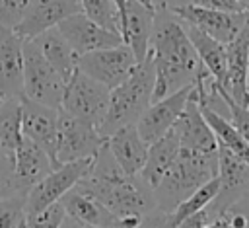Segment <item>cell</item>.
Wrapping results in <instances>:
<instances>
[{
  "mask_svg": "<svg viewBox=\"0 0 249 228\" xmlns=\"http://www.w3.org/2000/svg\"><path fill=\"white\" fill-rule=\"evenodd\" d=\"M191 92H193V86H187V88H181L179 92L169 94V95H165L158 101H152L148 105V109L136 121V131L146 144L154 142L156 138H160L173 127V123L181 115Z\"/></svg>",
  "mask_w": 249,
  "mask_h": 228,
  "instance_id": "16",
  "label": "cell"
},
{
  "mask_svg": "<svg viewBox=\"0 0 249 228\" xmlns=\"http://www.w3.org/2000/svg\"><path fill=\"white\" fill-rule=\"evenodd\" d=\"M60 228H121V226H91V224H84V222H78L70 216H64Z\"/></svg>",
  "mask_w": 249,
  "mask_h": 228,
  "instance_id": "38",
  "label": "cell"
},
{
  "mask_svg": "<svg viewBox=\"0 0 249 228\" xmlns=\"http://www.w3.org/2000/svg\"><path fill=\"white\" fill-rule=\"evenodd\" d=\"M185 31H187V35L193 43V49H195L196 57L200 58L202 66L220 86L224 80V74H226V45L208 37L206 33L198 31L196 27L187 25V23H185Z\"/></svg>",
  "mask_w": 249,
  "mask_h": 228,
  "instance_id": "25",
  "label": "cell"
},
{
  "mask_svg": "<svg viewBox=\"0 0 249 228\" xmlns=\"http://www.w3.org/2000/svg\"><path fill=\"white\" fill-rule=\"evenodd\" d=\"M216 193H218V177H212V179H208L206 183H202L198 189H195L183 203H179V205L175 207V210L171 212L173 224L177 226V224H179L183 218H187L189 214H195V212L206 209V207L212 203V199L216 197Z\"/></svg>",
  "mask_w": 249,
  "mask_h": 228,
  "instance_id": "28",
  "label": "cell"
},
{
  "mask_svg": "<svg viewBox=\"0 0 249 228\" xmlns=\"http://www.w3.org/2000/svg\"><path fill=\"white\" fill-rule=\"evenodd\" d=\"M247 107H249V105H247Z\"/></svg>",
  "mask_w": 249,
  "mask_h": 228,
  "instance_id": "47",
  "label": "cell"
},
{
  "mask_svg": "<svg viewBox=\"0 0 249 228\" xmlns=\"http://www.w3.org/2000/svg\"><path fill=\"white\" fill-rule=\"evenodd\" d=\"M25 195L27 191L0 199V228H21L25 220Z\"/></svg>",
  "mask_w": 249,
  "mask_h": 228,
  "instance_id": "30",
  "label": "cell"
},
{
  "mask_svg": "<svg viewBox=\"0 0 249 228\" xmlns=\"http://www.w3.org/2000/svg\"><path fill=\"white\" fill-rule=\"evenodd\" d=\"M105 146L109 148L111 156L119 164V168L126 175H138L144 160H146V150L148 144L142 140V136L136 131V125H126L113 134L105 138Z\"/></svg>",
  "mask_w": 249,
  "mask_h": 228,
  "instance_id": "20",
  "label": "cell"
},
{
  "mask_svg": "<svg viewBox=\"0 0 249 228\" xmlns=\"http://www.w3.org/2000/svg\"><path fill=\"white\" fill-rule=\"evenodd\" d=\"M23 189L19 187L16 173H14V162L12 158L0 156V199L12 197L16 193H21Z\"/></svg>",
  "mask_w": 249,
  "mask_h": 228,
  "instance_id": "33",
  "label": "cell"
},
{
  "mask_svg": "<svg viewBox=\"0 0 249 228\" xmlns=\"http://www.w3.org/2000/svg\"><path fill=\"white\" fill-rule=\"evenodd\" d=\"M66 212L62 209L60 203H53L47 209L33 212V214H25L23 226L21 228H60L62 220H64Z\"/></svg>",
  "mask_w": 249,
  "mask_h": 228,
  "instance_id": "31",
  "label": "cell"
},
{
  "mask_svg": "<svg viewBox=\"0 0 249 228\" xmlns=\"http://www.w3.org/2000/svg\"><path fill=\"white\" fill-rule=\"evenodd\" d=\"M218 193L206 207L208 216L214 220L228 212V209L249 191V164L233 152L218 144Z\"/></svg>",
  "mask_w": 249,
  "mask_h": 228,
  "instance_id": "9",
  "label": "cell"
},
{
  "mask_svg": "<svg viewBox=\"0 0 249 228\" xmlns=\"http://www.w3.org/2000/svg\"><path fill=\"white\" fill-rule=\"evenodd\" d=\"M105 144V138L99 131L84 121H78L58 109L56 125V166L76 160L93 158L99 148Z\"/></svg>",
  "mask_w": 249,
  "mask_h": 228,
  "instance_id": "8",
  "label": "cell"
},
{
  "mask_svg": "<svg viewBox=\"0 0 249 228\" xmlns=\"http://www.w3.org/2000/svg\"><path fill=\"white\" fill-rule=\"evenodd\" d=\"M21 140L19 99H4L0 105V156L12 158Z\"/></svg>",
  "mask_w": 249,
  "mask_h": 228,
  "instance_id": "27",
  "label": "cell"
},
{
  "mask_svg": "<svg viewBox=\"0 0 249 228\" xmlns=\"http://www.w3.org/2000/svg\"><path fill=\"white\" fill-rule=\"evenodd\" d=\"M204 228H230V220H228V214H222L214 220H210Z\"/></svg>",
  "mask_w": 249,
  "mask_h": 228,
  "instance_id": "39",
  "label": "cell"
},
{
  "mask_svg": "<svg viewBox=\"0 0 249 228\" xmlns=\"http://www.w3.org/2000/svg\"><path fill=\"white\" fill-rule=\"evenodd\" d=\"M247 16H249V10H247Z\"/></svg>",
  "mask_w": 249,
  "mask_h": 228,
  "instance_id": "46",
  "label": "cell"
},
{
  "mask_svg": "<svg viewBox=\"0 0 249 228\" xmlns=\"http://www.w3.org/2000/svg\"><path fill=\"white\" fill-rule=\"evenodd\" d=\"M0 94L4 99L23 95V39L0 27Z\"/></svg>",
  "mask_w": 249,
  "mask_h": 228,
  "instance_id": "18",
  "label": "cell"
},
{
  "mask_svg": "<svg viewBox=\"0 0 249 228\" xmlns=\"http://www.w3.org/2000/svg\"><path fill=\"white\" fill-rule=\"evenodd\" d=\"M109 92L111 90L107 86L95 82L76 68L64 86L60 109L70 117L99 129L109 107Z\"/></svg>",
  "mask_w": 249,
  "mask_h": 228,
  "instance_id": "5",
  "label": "cell"
},
{
  "mask_svg": "<svg viewBox=\"0 0 249 228\" xmlns=\"http://www.w3.org/2000/svg\"><path fill=\"white\" fill-rule=\"evenodd\" d=\"M179 148H181L179 138L173 129H169L165 134H161L160 138L148 144L146 160L138 175L150 189H154L160 183V179L167 173V170L171 168V164L179 154Z\"/></svg>",
  "mask_w": 249,
  "mask_h": 228,
  "instance_id": "22",
  "label": "cell"
},
{
  "mask_svg": "<svg viewBox=\"0 0 249 228\" xmlns=\"http://www.w3.org/2000/svg\"><path fill=\"white\" fill-rule=\"evenodd\" d=\"M82 14L97 25L121 35V12L113 0H78Z\"/></svg>",
  "mask_w": 249,
  "mask_h": 228,
  "instance_id": "29",
  "label": "cell"
},
{
  "mask_svg": "<svg viewBox=\"0 0 249 228\" xmlns=\"http://www.w3.org/2000/svg\"><path fill=\"white\" fill-rule=\"evenodd\" d=\"M218 173V152H196L179 148V154L167 173L152 189L156 209L173 212L195 189Z\"/></svg>",
  "mask_w": 249,
  "mask_h": 228,
  "instance_id": "3",
  "label": "cell"
},
{
  "mask_svg": "<svg viewBox=\"0 0 249 228\" xmlns=\"http://www.w3.org/2000/svg\"><path fill=\"white\" fill-rule=\"evenodd\" d=\"M154 27V8L126 0L121 14V39L132 51L136 62L144 60L150 47V35Z\"/></svg>",
  "mask_w": 249,
  "mask_h": 228,
  "instance_id": "19",
  "label": "cell"
},
{
  "mask_svg": "<svg viewBox=\"0 0 249 228\" xmlns=\"http://www.w3.org/2000/svg\"><path fill=\"white\" fill-rule=\"evenodd\" d=\"M76 187L99 201L119 220L128 216L140 218L156 209L152 189L140 179V175H126L105 144L93 156L88 173L76 183Z\"/></svg>",
  "mask_w": 249,
  "mask_h": 228,
  "instance_id": "2",
  "label": "cell"
},
{
  "mask_svg": "<svg viewBox=\"0 0 249 228\" xmlns=\"http://www.w3.org/2000/svg\"><path fill=\"white\" fill-rule=\"evenodd\" d=\"M31 0H0V27L16 29Z\"/></svg>",
  "mask_w": 249,
  "mask_h": 228,
  "instance_id": "32",
  "label": "cell"
},
{
  "mask_svg": "<svg viewBox=\"0 0 249 228\" xmlns=\"http://www.w3.org/2000/svg\"><path fill=\"white\" fill-rule=\"evenodd\" d=\"M12 162H14L16 179L23 191L33 187L54 168L51 158L47 156V152L23 134H21V140H19L14 156H12Z\"/></svg>",
  "mask_w": 249,
  "mask_h": 228,
  "instance_id": "21",
  "label": "cell"
},
{
  "mask_svg": "<svg viewBox=\"0 0 249 228\" xmlns=\"http://www.w3.org/2000/svg\"><path fill=\"white\" fill-rule=\"evenodd\" d=\"M228 212H233V214H241L247 222H249V191L239 199V201H235L230 209H228Z\"/></svg>",
  "mask_w": 249,
  "mask_h": 228,
  "instance_id": "37",
  "label": "cell"
},
{
  "mask_svg": "<svg viewBox=\"0 0 249 228\" xmlns=\"http://www.w3.org/2000/svg\"><path fill=\"white\" fill-rule=\"evenodd\" d=\"M93 158L66 162L53 168L41 181L27 189L25 195V214L39 212L53 203H58L89 170Z\"/></svg>",
  "mask_w": 249,
  "mask_h": 228,
  "instance_id": "7",
  "label": "cell"
},
{
  "mask_svg": "<svg viewBox=\"0 0 249 228\" xmlns=\"http://www.w3.org/2000/svg\"><path fill=\"white\" fill-rule=\"evenodd\" d=\"M115 2V6L119 8V12L123 14V10H124V4H126V0H113Z\"/></svg>",
  "mask_w": 249,
  "mask_h": 228,
  "instance_id": "41",
  "label": "cell"
},
{
  "mask_svg": "<svg viewBox=\"0 0 249 228\" xmlns=\"http://www.w3.org/2000/svg\"><path fill=\"white\" fill-rule=\"evenodd\" d=\"M138 228H175V224H173L171 212L154 209V210L146 212V214L140 218Z\"/></svg>",
  "mask_w": 249,
  "mask_h": 228,
  "instance_id": "35",
  "label": "cell"
},
{
  "mask_svg": "<svg viewBox=\"0 0 249 228\" xmlns=\"http://www.w3.org/2000/svg\"><path fill=\"white\" fill-rule=\"evenodd\" d=\"M247 90H249V55H247Z\"/></svg>",
  "mask_w": 249,
  "mask_h": 228,
  "instance_id": "43",
  "label": "cell"
},
{
  "mask_svg": "<svg viewBox=\"0 0 249 228\" xmlns=\"http://www.w3.org/2000/svg\"><path fill=\"white\" fill-rule=\"evenodd\" d=\"M237 2H239V4H241L245 10H249V0H237Z\"/></svg>",
  "mask_w": 249,
  "mask_h": 228,
  "instance_id": "42",
  "label": "cell"
},
{
  "mask_svg": "<svg viewBox=\"0 0 249 228\" xmlns=\"http://www.w3.org/2000/svg\"><path fill=\"white\" fill-rule=\"evenodd\" d=\"M66 82L45 60L33 41H23V97L60 109Z\"/></svg>",
  "mask_w": 249,
  "mask_h": 228,
  "instance_id": "6",
  "label": "cell"
},
{
  "mask_svg": "<svg viewBox=\"0 0 249 228\" xmlns=\"http://www.w3.org/2000/svg\"><path fill=\"white\" fill-rule=\"evenodd\" d=\"M2 103H4V95L0 94V105H2Z\"/></svg>",
  "mask_w": 249,
  "mask_h": 228,
  "instance_id": "44",
  "label": "cell"
},
{
  "mask_svg": "<svg viewBox=\"0 0 249 228\" xmlns=\"http://www.w3.org/2000/svg\"><path fill=\"white\" fill-rule=\"evenodd\" d=\"M245 228H249V222H247V224H245Z\"/></svg>",
  "mask_w": 249,
  "mask_h": 228,
  "instance_id": "45",
  "label": "cell"
},
{
  "mask_svg": "<svg viewBox=\"0 0 249 228\" xmlns=\"http://www.w3.org/2000/svg\"><path fill=\"white\" fill-rule=\"evenodd\" d=\"M148 53L154 62L152 101L193 86L200 76L208 74L193 49L185 23L169 8L154 10Z\"/></svg>",
  "mask_w": 249,
  "mask_h": 228,
  "instance_id": "1",
  "label": "cell"
},
{
  "mask_svg": "<svg viewBox=\"0 0 249 228\" xmlns=\"http://www.w3.org/2000/svg\"><path fill=\"white\" fill-rule=\"evenodd\" d=\"M200 113H202L204 121L208 123L210 131L214 133L218 144L224 146V148H228L237 158H241L243 162L249 164V144L243 140V136L231 125V121L226 119V117H222V115H218V113H214V111H210V109H204V107H200Z\"/></svg>",
  "mask_w": 249,
  "mask_h": 228,
  "instance_id": "26",
  "label": "cell"
},
{
  "mask_svg": "<svg viewBox=\"0 0 249 228\" xmlns=\"http://www.w3.org/2000/svg\"><path fill=\"white\" fill-rule=\"evenodd\" d=\"M171 129L175 131L181 148L196 152H218V140L200 113L195 92H191L181 115L177 117Z\"/></svg>",
  "mask_w": 249,
  "mask_h": 228,
  "instance_id": "17",
  "label": "cell"
},
{
  "mask_svg": "<svg viewBox=\"0 0 249 228\" xmlns=\"http://www.w3.org/2000/svg\"><path fill=\"white\" fill-rule=\"evenodd\" d=\"M222 90V88H220ZM222 95L226 97V103H228V119L231 121V125L237 129V133L243 136V140L249 144V107H241L237 105L235 101H231L224 92Z\"/></svg>",
  "mask_w": 249,
  "mask_h": 228,
  "instance_id": "34",
  "label": "cell"
},
{
  "mask_svg": "<svg viewBox=\"0 0 249 228\" xmlns=\"http://www.w3.org/2000/svg\"><path fill=\"white\" fill-rule=\"evenodd\" d=\"M31 41L37 45V49L41 51L45 60L58 72V76L64 82H68L70 76L78 68V55L68 45V41L62 37V33L56 27H51Z\"/></svg>",
  "mask_w": 249,
  "mask_h": 228,
  "instance_id": "23",
  "label": "cell"
},
{
  "mask_svg": "<svg viewBox=\"0 0 249 228\" xmlns=\"http://www.w3.org/2000/svg\"><path fill=\"white\" fill-rule=\"evenodd\" d=\"M150 2H152V8H154V10L167 8V0H150Z\"/></svg>",
  "mask_w": 249,
  "mask_h": 228,
  "instance_id": "40",
  "label": "cell"
},
{
  "mask_svg": "<svg viewBox=\"0 0 249 228\" xmlns=\"http://www.w3.org/2000/svg\"><path fill=\"white\" fill-rule=\"evenodd\" d=\"M181 21H185L187 25L196 27L198 31L206 33L208 37L220 41V43H230L249 21L247 12H239V14H228V12H216V10H208V8H200L196 4L185 2V4H177V6H167Z\"/></svg>",
  "mask_w": 249,
  "mask_h": 228,
  "instance_id": "11",
  "label": "cell"
},
{
  "mask_svg": "<svg viewBox=\"0 0 249 228\" xmlns=\"http://www.w3.org/2000/svg\"><path fill=\"white\" fill-rule=\"evenodd\" d=\"M19 117H21V134L41 146L56 168V125L58 109L19 97Z\"/></svg>",
  "mask_w": 249,
  "mask_h": 228,
  "instance_id": "12",
  "label": "cell"
},
{
  "mask_svg": "<svg viewBox=\"0 0 249 228\" xmlns=\"http://www.w3.org/2000/svg\"><path fill=\"white\" fill-rule=\"evenodd\" d=\"M247 55H249V21L230 43H226V74L220 84L222 92L241 107L249 105Z\"/></svg>",
  "mask_w": 249,
  "mask_h": 228,
  "instance_id": "15",
  "label": "cell"
},
{
  "mask_svg": "<svg viewBox=\"0 0 249 228\" xmlns=\"http://www.w3.org/2000/svg\"><path fill=\"white\" fill-rule=\"evenodd\" d=\"M66 212V216L91 224V226H119V218L113 216L99 201H95L91 195L80 191L76 185L58 201Z\"/></svg>",
  "mask_w": 249,
  "mask_h": 228,
  "instance_id": "24",
  "label": "cell"
},
{
  "mask_svg": "<svg viewBox=\"0 0 249 228\" xmlns=\"http://www.w3.org/2000/svg\"><path fill=\"white\" fill-rule=\"evenodd\" d=\"M56 29L62 33V37L68 41V45L74 49V53L86 55L91 51H99V49H109V47H117L123 43L121 35L97 25L95 21H91L86 14L78 12L68 16L66 19H62Z\"/></svg>",
  "mask_w": 249,
  "mask_h": 228,
  "instance_id": "13",
  "label": "cell"
},
{
  "mask_svg": "<svg viewBox=\"0 0 249 228\" xmlns=\"http://www.w3.org/2000/svg\"><path fill=\"white\" fill-rule=\"evenodd\" d=\"M78 12H82L78 0H31L14 33L23 41H31Z\"/></svg>",
  "mask_w": 249,
  "mask_h": 228,
  "instance_id": "14",
  "label": "cell"
},
{
  "mask_svg": "<svg viewBox=\"0 0 249 228\" xmlns=\"http://www.w3.org/2000/svg\"><path fill=\"white\" fill-rule=\"evenodd\" d=\"M191 4H196L200 8H208V10H216V12H228V14L247 12L237 0H191Z\"/></svg>",
  "mask_w": 249,
  "mask_h": 228,
  "instance_id": "36",
  "label": "cell"
},
{
  "mask_svg": "<svg viewBox=\"0 0 249 228\" xmlns=\"http://www.w3.org/2000/svg\"><path fill=\"white\" fill-rule=\"evenodd\" d=\"M136 64L138 62L132 51L124 43L117 47H109V49L91 51V53L78 57V70L93 78L95 82L107 86L109 90L124 82Z\"/></svg>",
  "mask_w": 249,
  "mask_h": 228,
  "instance_id": "10",
  "label": "cell"
},
{
  "mask_svg": "<svg viewBox=\"0 0 249 228\" xmlns=\"http://www.w3.org/2000/svg\"><path fill=\"white\" fill-rule=\"evenodd\" d=\"M152 92H154V62L148 53L146 58L134 66L128 78L109 92V107L103 123L97 129L99 134L107 138L109 134H113L115 131L126 125H136L140 115L152 103Z\"/></svg>",
  "mask_w": 249,
  "mask_h": 228,
  "instance_id": "4",
  "label": "cell"
}]
</instances>
